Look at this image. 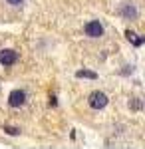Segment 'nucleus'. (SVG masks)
<instances>
[{
  "label": "nucleus",
  "instance_id": "f257e3e1",
  "mask_svg": "<svg viewBox=\"0 0 145 149\" xmlns=\"http://www.w3.org/2000/svg\"><path fill=\"white\" fill-rule=\"evenodd\" d=\"M107 95L103 92H93V93H89V100H88V103H89V107L91 109H103L105 105H107Z\"/></svg>",
  "mask_w": 145,
  "mask_h": 149
},
{
  "label": "nucleus",
  "instance_id": "f03ea898",
  "mask_svg": "<svg viewBox=\"0 0 145 149\" xmlns=\"http://www.w3.org/2000/svg\"><path fill=\"white\" fill-rule=\"evenodd\" d=\"M16 62H18V52H16V50H10V48L0 50V64H2L4 68L14 66Z\"/></svg>",
  "mask_w": 145,
  "mask_h": 149
},
{
  "label": "nucleus",
  "instance_id": "7ed1b4c3",
  "mask_svg": "<svg viewBox=\"0 0 145 149\" xmlns=\"http://www.w3.org/2000/svg\"><path fill=\"white\" fill-rule=\"evenodd\" d=\"M8 103H10V107H22L24 103H26V92L24 90H14V92H10Z\"/></svg>",
  "mask_w": 145,
  "mask_h": 149
},
{
  "label": "nucleus",
  "instance_id": "20e7f679",
  "mask_svg": "<svg viewBox=\"0 0 145 149\" xmlns=\"http://www.w3.org/2000/svg\"><path fill=\"white\" fill-rule=\"evenodd\" d=\"M86 36H89V38H100V36H103V26H101L100 20H91V22L86 24Z\"/></svg>",
  "mask_w": 145,
  "mask_h": 149
},
{
  "label": "nucleus",
  "instance_id": "39448f33",
  "mask_svg": "<svg viewBox=\"0 0 145 149\" xmlns=\"http://www.w3.org/2000/svg\"><path fill=\"white\" fill-rule=\"evenodd\" d=\"M121 14L125 16V18H137V8L131 6V4H127V6L121 8Z\"/></svg>",
  "mask_w": 145,
  "mask_h": 149
},
{
  "label": "nucleus",
  "instance_id": "423d86ee",
  "mask_svg": "<svg viewBox=\"0 0 145 149\" xmlns=\"http://www.w3.org/2000/svg\"><path fill=\"white\" fill-rule=\"evenodd\" d=\"M125 36H127V40H129V42H133L135 46H141V44H145V36H143V38H137V34H133L131 30H127V32H125Z\"/></svg>",
  "mask_w": 145,
  "mask_h": 149
},
{
  "label": "nucleus",
  "instance_id": "0eeeda50",
  "mask_svg": "<svg viewBox=\"0 0 145 149\" xmlns=\"http://www.w3.org/2000/svg\"><path fill=\"white\" fill-rule=\"evenodd\" d=\"M76 78H88V80H98V74H96V72H89V70H78V72H76Z\"/></svg>",
  "mask_w": 145,
  "mask_h": 149
},
{
  "label": "nucleus",
  "instance_id": "6e6552de",
  "mask_svg": "<svg viewBox=\"0 0 145 149\" xmlns=\"http://www.w3.org/2000/svg\"><path fill=\"white\" fill-rule=\"evenodd\" d=\"M4 131H6L8 135H18V133H20L18 127H12V125H4Z\"/></svg>",
  "mask_w": 145,
  "mask_h": 149
},
{
  "label": "nucleus",
  "instance_id": "1a4fd4ad",
  "mask_svg": "<svg viewBox=\"0 0 145 149\" xmlns=\"http://www.w3.org/2000/svg\"><path fill=\"white\" fill-rule=\"evenodd\" d=\"M6 2H8V4H12V6H20L24 0H6Z\"/></svg>",
  "mask_w": 145,
  "mask_h": 149
},
{
  "label": "nucleus",
  "instance_id": "9d476101",
  "mask_svg": "<svg viewBox=\"0 0 145 149\" xmlns=\"http://www.w3.org/2000/svg\"><path fill=\"white\" fill-rule=\"evenodd\" d=\"M129 107H133V109H139V107H141V103H139V102H133V103H129Z\"/></svg>",
  "mask_w": 145,
  "mask_h": 149
}]
</instances>
